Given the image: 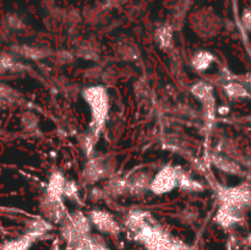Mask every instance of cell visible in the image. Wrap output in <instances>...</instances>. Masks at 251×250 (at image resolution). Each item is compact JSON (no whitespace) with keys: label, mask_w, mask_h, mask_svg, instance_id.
I'll return each mask as SVG.
<instances>
[{"label":"cell","mask_w":251,"mask_h":250,"mask_svg":"<svg viewBox=\"0 0 251 250\" xmlns=\"http://www.w3.org/2000/svg\"><path fill=\"white\" fill-rule=\"evenodd\" d=\"M82 97L91 110L90 134L97 140L109 113V96L104 86H90L83 90Z\"/></svg>","instance_id":"1"},{"label":"cell","mask_w":251,"mask_h":250,"mask_svg":"<svg viewBox=\"0 0 251 250\" xmlns=\"http://www.w3.org/2000/svg\"><path fill=\"white\" fill-rule=\"evenodd\" d=\"M183 172L174 166H166L153 175L150 185V191L154 195H166L179 188V181Z\"/></svg>","instance_id":"2"},{"label":"cell","mask_w":251,"mask_h":250,"mask_svg":"<svg viewBox=\"0 0 251 250\" xmlns=\"http://www.w3.org/2000/svg\"><path fill=\"white\" fill-rule=\"evenodd\" d=\"M218 199H220V203L238 206L245 210L251 206V189L247 185L221 188L218 191Z\"/></svg>","instance_id":"3"},{"label":"cell","mask_w":251,"mask_h":250,"mask_svg":"<svg viewBox=\"0 0 251 250\" xmlns=\"http://www.w3.org/2000/svg\"><path fill=\"white\" fill-rule=\"evenodd\" d=\"M244 208L238 207V206L221 203L215 221L218 225L228 229V228H232L233 225H238L244 220Z\"/></svg>","instance_id":"4"},{"label":"cell","mask_w":251,"mask_h":250,"mask_svg":"<svg viewBox=\"0 0 251 250\" xmlns=\"http://www.w3.org/2000/svg\"><path fill=\"white\" fill-rule=\"evenodd\" d=\"M91 225H95L100 232L115 235L120 232V227L115 218L109 212L103 210H93L88 215Z\"/></svg>","instance_id":"5"},{"label":"cell","mask_w":251,"mask_h":250,"mask_svg":"<svg viewBox=\"0 0 251 250\" xmlns=\"http://www.w3.org/2000/svg\"><path fill=\"white\" fill-rule=\"evenodd\" d=\"M191 92H193L194 97L203 105L205 112L210 118H213L216 112V98L213 95V87L208 85L207 82H196L195 85L191 87Z\"/></svg>","instance_id":"6"},{"label":"cell","mask_w":251,"mask_h":250,"mask_svg":"<svg viewBox=\"0 0 251 250\" xmlns=\"http://www.w3.org/2000/svg\"><path fill=\"white\" fill-rule=\"evenodd\" d=\"M152 178L153 176L147 171L137 169L125 178L127 193L132 194V195H140V194H144L145 191L150 190Z\"/></svg>","instance_id":"7"},{"label":"cell","mask_w":251,"mask_h":250,"mask_svg":"<svg viewBox=\"0 0 251 250\" xmlns=\"http://www.w3.org/2000/svg\"><path fill=\"white\" fill-rule=\"evenodd\" d=\"M109 173V164L108 161L103 158H92L87 162L83 169V179L88 183H96L100 179L105 178Z\"/></svg>","instance_id":"8"},{"label":"cell","mask_w":251,"mask_h":250,"mask_svg":"<svg viewBox=\"0 0 251 250\" xmlns=\"http://www.w3.org/2000/svg\"><path fill=\"white\" fill-rule=\"evenodd\" d=\"M66 179L60 172H54L50 175L47 186L46 195L49 199H55V200H63L64 188H65Z\"/></svg>","instance_id":"9"},{"label":"cell","mask_w":251,"mask_h":250,"mask_svg":"<svg viewBox=\"0 0 251 250\" xmlns=\"http://www.w3.org/2000/svg\"><path fill=\"white\" fill-rule=\"evenodd\" d=\"M36 240L37 238L34 235L26 232L21 237H17L15 239L5 242L0 247V250H31L32 245H33Z\"/></svg>","instance_id":"10"},{"label":"cell","mask_w":251,"mask_h":250,"mask_svg":"<svg viewBox=\"0 0 251 250\" xmlns=\"http://www.w3.org/2000/svg\"><path fill=\"white\" fill-rule=\"evenodd\" d=\"M223 91L230 100H247L251 98V91L243 83L229 81L223 85Z\"/></svg>","instance_id":"11"},{"label":"cell","mask_w":251,"mask_h":250,"mask_svg":"<svg viewBox=\"0 0 251 250\" xmlns=\"http://www.w3.org/2000/svg\"><path fill=\"white\" fill-rule=\"evenodd\" d=\"M215 55L208 50H199L191 59V66L196 71H206L215 63Z\"/></svg>","instance_id":"12"},{"label":"cell","mask_w":251,"mask_h":250,"mask_svg":"<svg viewBox=\"0 0 251 250\" xmlns=\"http://www.w3.org/2000/svg\"><path fill=\"white\" fill-rule=\"evenodd\" d=\"M213 163L217 168H220L221 171L226 172L228 174H239L242 172V168H240L237 162L228 158V157L222 156V154H216L213 157Z\"/></svg>","instance_id":"13"},{"label":"cell","mask_w":251,"mask_h":250,"mask_svg":"<svg viewBox=\"0 0 251 250\" xmlns=\"http://www.w3.org/2000/svg\"><path fill=\"white\" fill-rule=\"evenodd\" d=\"M156 42L162 49H168L173 43V31L172 27L168 25H162L157 28L156 34H154Z\"/></svg>","instance_id":"14"},{"label":"cell","mask_w":251,"mask_h":250,"mask_svg":"<svg viewBox=\"0 0 251 250\" xmlns=\"http://www.w3.org/2000/svg\"><path fill=\"white\" fill-rule=\"evenodd\" d=\"M179 189H181L183 191H188V193H198V191L202 190V186L193 178L183 173L180 176V181H179Z\"/></svg>","instance_id":"15"},{"label":"cell","mask_w":251,"mask_h":250,"mask_svg":"<svg viewBox=\"0 0 251 250\" xmlns=\"http://www.w3.org/2000/svg\"><path fill=\"white\" fill-rule=\"evenodd\" d=\"M20 54L29 59H41L44 58V51L42 49L37 48V47H29V46H22L17 49Z\"/></svg>","instance_id":"16"},{"label":"cell","mask_w":251,"mask_h":250,"mask_svg":"<svg viewBox=\"0 0 251 250\" xmlns=\"http://www.w3.org/2000/svg\"><path fill=\"white\" fill-rule=\"evenodd\" d=\"M120 54L126 59H135L137 58V48L134 44H130L129 42H125L124 44L120 46Z\"/></svg>","instance_id":"17"},{"label":"cell","mask_w":251,"mask_h":250,"mask_svg":"<svg viewBox=\"0 0 251 250\" xmlns=\"http://www.w3.org/2000/svg\"><path fill=\"white\" fill-rule=\"evenodd\" d=\"M37 123H38V120H37L36 115L32 114V113H25V114L22 115V124H24L27 129H33V127H36Z\"/></svg>","instance_id":"18"},{"label":"cell","mask_w":251,"mask_h":250,"mask_svg":"<svg viewBox=\"0 0 251 250\" xmlns=\"http://www.w3.org/2000/svg\"><path fill=\"white\" fill-rule=\"evenodd\" d=\"M77 193V188H76L75 183L70 180H66L65 188H64V196H68V198H73L74 195H76Z\"/></svg>","instance_id":"19"},{"label":"cell","mask_w":251,"mask_h":250,"mask_svg":"<svg viewBox=\"0 0 251 250\" xmlns=\"http://www.w3.org/2000/svg\"><path fill=\"white\" fill-rule=\"evenodd\" d=\"M242 24L247 31H251V7L247 9L242 15Z\"/></svg>","instance_id":"20"},{"label":"cell","mask_w":251,"mask_h":250,"mask_svg":"<svg viewBox=\"0 0 251 250\" xmlns=\"http://www.w3.org/2000/svg\"><path fill=\"white\" fill-rule=\"evenodd\" d=\"M92 245H93V250H110L104 243L100 242V240H97L96 238H92Z\"/></svg>","instance_id":"21"},{"label":"cell","mask_w":251,"mask_h":250,"mask_svg":"<svg viewBox=\"0 0 251 250\" xmlns=\"http://www.w3.org/2000/svg\"><path fill=\"white\" fill-rule=\"evenodd\" d=\"M245 242H247V244L249 245V247L251 248V233H249V235L247 237V239H245Z\"/></svg>","instance_id":"22"},{"label":"cell","mask_w":251,"mask_h":250,"mask_svg":"<svg viewBox=\"0 0 251 250\" xmlns=\"http://www.w3.org/2000/svg\"><path fill=\"white\" fill-rule=\"evenodd\" d=\"M248 82H249V87H250V91H251V75L248 77Z\"/></svg>","instance_id":"23"}]
</instances>
